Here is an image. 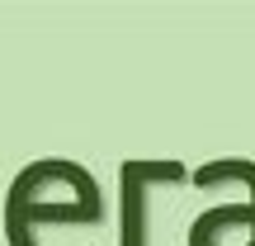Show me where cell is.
Returning <instances> with one entry per match:
<instances>
[{"label": "cell", "instance_id": "1", "mask_svg": "<svg viewBox=\"0 0 255 246\" xmlns=\"http://www.w3.org/2000/svg\"><path fill=\"white\" fill-rule=\"evenodd\" d=\"M81 171L85 166L66 161V156L28 161L9 180V194H5V242L9 246H43L38 242L43 228H95V223H104L100 180H85L81 190H71Z\"/></svg>", "mask_w": 255, "mask_h": 246}, {"label": "cell", "instance_id": "3", "mask_svg": "<svg viewBox=\"0 0 255 246\" xmlns=\"http://www.w3.org/2000/svg\"><path fill=\"white\" fill-rule=\"evenodd\" d=\"M189 171L180 161H123L119 166V246H146V199L161 185H184Z\"/></svg>", "mask_w": 255, "mask_h": 246}, {"label": "cell", "instance_id": "2", "mask_svg": "<svg viewBox=\"0 0 255 246\" xmlns=\"http://www.w3.org/2000/svg\"><path fill=\"white\" fill-rule=\"evenodd\" d=\"M199 190H222V185H241L237 204H218V209L199 213L189 223V246H255V161L241 156H218V161L199 166L189 175Z\"/></svg>", "mask_w": 255, "mask_h": 246}]
</instances>
